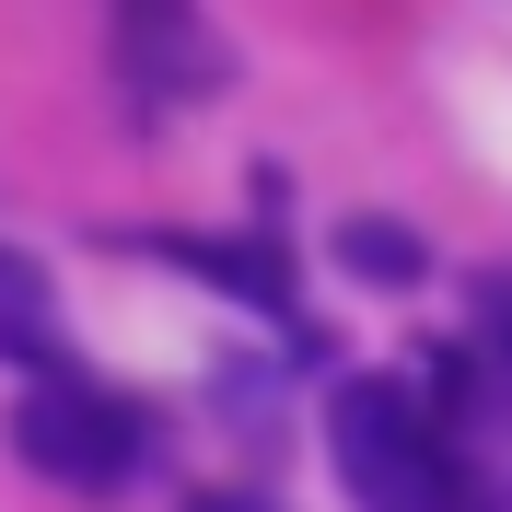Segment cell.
Masks as SVG:
<instances>
[{
  "mask_svg": "<svg viewBox=\"0 0 512 512\" xmlns=\"http://www.w3.org/2000/svg\"><path fill=\"white\" fill-rule=\"evenodd\" d=\"M326 443H338V478H350L361 512H489V478L454 443L443 384H396V373L338 384L326 396Z\"/></svg>",
  "mask_w": 512,
  "mask_h": 512,
  "instance_id": "6da1fadb",
  "label": "cell"
},
{
  "mask_svg": "<svg viewBox=\"0 0 512 512\" xmlns=\"http://www.w3.org/2000/svg\"><path fill=\"white\" fill-rule=\"evenodd\" d=\"M12 454H24L35 478L105 501V489H128L152 466V419L128 408V396H105L94 373H35L24 408H12Z\"/></svg>",
  "mask_w": 512,
  "mask_h": 512,
  "instance_id": "7a4b0ae2",
  "label": "cell"
},
{
  "mask_svg": "<svg viewBox=\"0 0 512 512\" xmlns=\"http://www.w3.org/2000/svg\"><path fill=\"white\" fill-rule=\"evenodd\" d=\"M117 70H128L140 105H163V94H198L222 59H210V35H198L187 0H128L117 12Z\"/></svg>",
  "mask_w": 512,
  "mask_h": 512,
  "instance_id": "3957f363",
  "label": "cell"
},
{
  "mask_svg": "<svg viewBox=\"0 0 512 512\" xmlns=\"http://www.w3.org/2000/svg\"><path fill=\"white\" fill-rule=\"evenodd\" d=\"M0 361H47V280L0 256Z\"/></svg>",
  "mask_w": 512,
  "mask_h": 512,
  "instance_id": "277c9868",
  "label": "cell"
},
{
  "mask_svg": "<svg viewBox=\"0 0 512 512\" xmlns=\"http://www.w3.org/2000/svg\"><path fill=\"white\" fill-rule=\"evenodd\" d=\"M478 326H489V350L512 361V280H478Z\"/></svg>",
  "mask_w": 512,
  "mask_h": 512,
  "instance_id": "5b68a950",
  "label": "cell"
},
{
  "mask_svg": "<svg viewBox=\"0 0 512 512\" xmlns=\"http://www.w3.org/2000/svg\"><path fill=\"white\" fill-rule=\"evenodd\" d=\"M350 256L361 268H419V245H396V233H350Z\"/></svg>",
  "mask_w": 512,
  "mask_h": 512,
  "instance_id": "8992f818",
  "label": "cell"
},
{
  "mask_svg": "<svg viewBox=\"0 0 512 512\" xmlns=\"http://www.w3.org/2000/svg\"><path fill=\"white\" fill-rule=\"evenodd\" d=\"M210 512H256V501H210Z\"/></svg>",
  "mask_w": 512,
  "mask_h": 512,
  "instance_id": "52a82bcc",
  "label": "cell"
}]
</instances>
